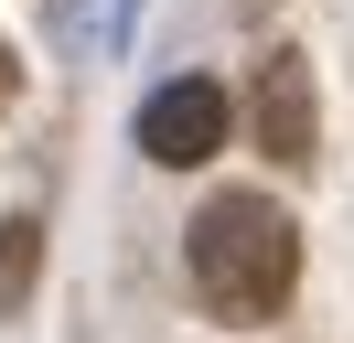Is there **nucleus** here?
Returning <instances> with one entry per match:
<instances>
[{
  "label": "nucleus",
  "mask_w": 354,
  "mask_h": 343,
  "mask_svg": "<svg viewBox=\"0 0 354 343\" xmlns=\"http://www.w3.org/2000/svg\"><path fill=\"white\" fill-rule=\"evenodd\" d=\"M140 150H151L161 172H194V161H215V150H225V86H204V75L161 86V97L140 107Z\"/></svg>",
  "instance_id": "nucleus-3"
},
{
  "label": "nucleus",
  "mask_w": 354,
  "mask_h": 343,
  "mask_svg": "<svg viewBox=\"0 0 354 343\" xmlns=\"http://www.w3.org/2000/svg\"><path fill=\"white\" fill-rule=\"evenodd\" d=\"M247 118H258V150H268L279 172H311V161H322V107H311V64H301V54H268V64H258Z\"/></svg>",
  "instance_id": "nucleus-2"
},
{
  "label": "nucleus",
  "mask_w": 354,
  "mask_h": 343,
  "mask_svg": "<svg viewBox=\"0 0 354 343\" xmlns=\"http://www.w3.org/2000/svg\"><path fill=\"white\" fill-rule=\"evenodd\" d=\"M183 257H194V290L215 322H279L301 290V225L268 193H215L183 236Z\"/></svg>",
  "instance_id": "nucleus-1"
},
{
  "label": "nucleus",
  "mask_w": 354,
  "mask_h": 343,
  "mask_svg": "<svg viewBox=\"0 0 354 343\" xmlns=\"http://www.w3.org/2000/svg\"><path fill=\"white\" fill-rule=\"evenodd\" d=\"M11 97H22V64H11V43H0V107H11Z\"/></svg>",
  "instance_id": "nucleus-5"
},
{
  "label": "nucleus",
  "mask_w": 354,
  "mask_h": 343,
  "mask_svg": "<svg viewBox=\"0 0 354 343\" xmlns=\"http://www.w3.org/2000/svg\"><path fill=\"white\" fill-rule=\"evenodd\" d=\"M32 268H44V225L11 214V225H0V311H22V300H32Z\"/></svg>",
  "instance_id": "nucleus-4"
}]
</instances>
